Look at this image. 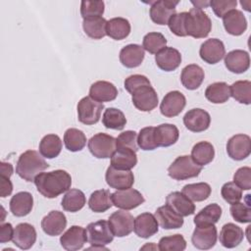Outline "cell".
I'll return each mask as SVG.
<instances>
[{
  "instance_id": "obj_1",
  "label": "cell",
  "mask_w": 251,
  "mask_h": 251,
  "mask_svg": "<svg viewBox=\"0 0 251 251\" xmlns=\"http://www.w3.org/2000/svg\"><path fill=\"white\" fill-rule=\"evenodd\" d=\"M33 182L37 191L42 196L52 199L71 188L72 177L71 175L64 170H55L38 174Z\"/></svg>"
},
{
  "instance_id": "obj_2",
  "label": "cell",
  "mask_w": 251,
  "mask_h": 251,
  "mask_svg": "<svg viewBox=\"0 0 251 251\" xmlns=\"http://www.w3.org/2000/svg\"><path fill=\"white\" fill-rule=\"evenodd\" d=\"M49 165L43 159V156L35 150H27L20 155L17 166V175L25 181H33L35 176L48 169Z\"/></svg>"
},
{
  "instance_id": "obj_3",
  "label": "cell",
  "mask_w": 251,
  "mask_h": 251,
  "mask_svg": "<svg viewBox=\"0 0 251 251\" xmlns=\"http://www.w3.org/2000/svg\"><path fill=\"white\" fill-rule=\"evenodd\" d=\"M184 25L187 35L194 38H204L212 29V21L203 10L191 8L189 12H186Z\"/></svg>"
},
{
  "instance_id": "obj_4",
  "label": "cell",
  "mask_w": 251,
  "mask_h": 251,
  "mask_svg": "<svg viewBox=\"0 0 251 251\" xmlns=\"http://www.w3.org/2000/svg\"><path fill=\"white\" fill-rule=\"evenodd\" d=\"M85 230L87 241L92 245L88 249H106L104 246L111 243L114 239L109 223L105 220L90 223Z\"/></svg>"
},
{
  "instance_id": "obj_5",
  "label": "cell",
  "mask_w": 251,
  "mask_h": 251,
  "mask_svg": "<svg viewBox=\"0 0 251 251\" xmlns=\"http://www.w3.org/2000/svg\"><path fill=\"white\" fill-rule=\"evenodd\" d=\"M202 167L197 165L188 155L177 157L168 168V175L176 180H184L198 176Z\"/></svg>"
},
{
  "instance_id": "obj_6",
  "label": "cell",
  "mask_w": 251,
  "mask_h": 251,
  "mask_svg": "<svg viewBox=\"0 0 251 251\" xmlns=\"http://www.w3.org/2000/svg\"><path fill=\"white\" fill-rule=\"evenodd\" d=\"M76 109L78 121L84 125L91 126L99 122L104 104L93 100L90 96H85L79 100Z\"/></svg>"
},
{
  "instance_id": "obj_7",
  "label": "cell",
  "mask_w": 251,
  "mask_h": 251,
  "mask_svg": "<svg viewBox=\"0 0 251 251\" xmlns=\"http://www.w3.org/2000/svg\"><path fill=\"white\" fill-rule=\"evenodd\" d=\"M90 153L98 159L111 158L116 151V138L107 133L99 132L88 140Z\"/></svg>"
},
{
  "instance_id": "obj_8",
  "label": "cell",
  "mask_w": 251,
  "mask_h": 251,
  "mask_svg": "<svg viewBox=\"0 0 251 251\" xmlns=\"http://www.w3.org/2000/svg\"><path fill=\"white\" fill-rule=\"evenodd\" d=\"M130 94L134 107L139 111L150 112L158 105V95L151 84L141 85L132 90Z\"/></svg>"
},
{
  "instance_id": "obj_9",
  "label": "cell",
  "mask_w": 251,
  "mask_h": 251,
  "mask_svg": "<svg viewBox=\"0 0 251 251\" xmlns=\"http://www.w3.org/2000/svg\"><path fill=\"white\" fill-rule=\"evenodd\" d=\"M108 223L114 236L124 237L133 230L134 218L126 210H119L109 217Z\"/></svg>"
},
{
  "instance_id": "obj_10",
  "label": "cell",
  "mask_w": 251,
  "mask_h": 251,
  "mask_svg": "<svg viewBox=\"0 0 251 251\" xmlns=\"http://www.w3.org/2000/svg\"><path fill=\"white\" fill-rule=\"evenodd\" d=\"M113 205L123 210H132L144 202L143 195L136 189L127 188L117 190L111 195Z\"/></svg>"
},
{
  "instance_id": "obj_11",
  "label": "cell",
  "mask_w": 251,
  "mask_h": 251,
  "mask_svg": "<svg viewBox=\"0 0 251 251\" xmlns=\"http://www.w3.org/2000/svg\"><path fill=\"white\" fill-rule=\"evenodd\" d=\"M178 3L179 1L173 0L153 1L151 3L149 11V15L152 22L160 25H168V22L171 19V17L176 14V5Z\"/></svg>"
},
{
  "instance_id": "obj_12",
  "label": "cell",
  "mask_w": 251,
  "mask_h": 251,
  "mask_svg": "<svg viewBox=\"0 0 251 251\" xmlns=\"http://www.w3.org/2000/svg\"><path fill=\"white\" fill-rule=\"evenodd\" d=\"M227 155L235 161L246 159L251 153V138L247 134L238 133L231 136L226 143Z\"/></svg>"
},
{
  "instance_id": "obj_13",
  "label": "cell",
  "mask_w": 251,
  "mask_h": 251,
  "mask_svg": "<svg viewBox=\"0 0 251 251\" xmlns=\"http://www.w3.org/2000/svg\"><path fill=\"white\" fill-rule=\"evenodd\" d=\"M186 105L185 96L177 90L168 92L160 104L161 114L167 118L179 115Z\"/></svg>"
},
{
  "instance_id": "obj_14",
  "label": "cell",
  "mask_w": 251,
  "mask_h": 251,
  "mask_svg": "<svg viewBox=\"0 0 251 251\" xmlns=\"http://www.w3.org/2000/svg\"><path fill=\"white\" fill-rule=\"evenodd\" d=\"M107 184L117 190L130 188L134 182V176L130 170H119L110 166L105 174Z\"/></svg>"
},
{
  "instance_id": "obj_15",
  "label": "cell",
  "mask_w": 251,
  "mask_h": 251,
  "mask_svg": "<svg viewBox=\"0 0 251 251\" xmlns=\"http://www.w3.org/2000/svg\"><path fill=\"white\" fill-rule=\"evenodd\" d=\"M217 238L218 232L215 225L196 226L191 236V242L197 249L208 250L215 246Z\"/></svg>"
},
{
  "instance_id": "obj_16",
  "label": "cell",
  "mask_w": 251,
  "mask_h": 251,
  "mask_svg": "<svg viewBox=\"0 0 251 251\" xmlns=\"http://www.w3.org/2000/svg\"><path fill=\"white\" fill-rule=\"evenodd\" d=\"M185 127L192 132H201L209 128L211 124L210 114L200 108L189 110L183 116Z\"/></svg>"
},
{
  "instance_id": "obj_17",
  "label": "cell",
  "mask_w": 251,
  "mask_h": 251,
  "mask_svg": "<svg viewBox=\"0 0 251 251\" xmlns=\"http://www.w3.org/2000/svg\"><path fill=\"white\" fill-rule=\"evenodd\" d=\"M199 55L201 59L211 65L219 63L226 55V48L222 40L210 38L201 44Z\"/></svg>"
},
{
  "instance_id": "obj_18",
  "label": "cell",
  "mask_w": 251,
  "mask_h": 251,
  "mask_svg": "<svg viewBox=\"0 0 251 251\" xmlns=\"http://www.w3.org/2000/svg\"><path fill=\"white\" fill-rule=\"evenodd\" d=\"M86 241V230L79 226H72L60 237L61 246L68 251L81 249Z\"/></svg>"
},
{
  "instance_id": "obj_19",
  "label": "cell",
  "mask_w": 251,
  "mask_h": 251,
  "mask_svg": "<svg viewBox=\"0 0 251 251\" xmlns=\"http://www.w3.org/2000/svg\"><path fill=\"white\" fill-rule=\"evenodd\" d=\"M166 205H168L174 212L181 217H187L195 212V205L182 192H171L166 198Z\"/></svg>"
},
{
  "instance_id": "obj_20",
  "label": "cell",
  "mask_w": 251,
  "mask_h": 251,
  "mask_svg": "<svg viewBox=\"0 0 251 251\" xmlns=\"http://www.w3.org/2000/svg\"><path fill=\"white\" fill-rule=\"evenodd\" d=\"M13 243L22 250H27L36 241V230L33 226L27 223L19 224L14 228Z\"/></svg>"
},
{
  "instance_id": "obj_21",
  "label": "cell",
  "mask_w": 251,
  "mask_h": 251,
  "mask_svg": "<svg viewBox=\"0 0 251 251\" xmlns=\"http://www.w3.org/2000/svg\"><path fill=\"white\" fill-rule=\"evenodd\" d=\"M67 226V218L63 212L51 211L41 221L42 230L50 236L60 235Z\"/></svg>"
},
{
  "instance_id": "obj_22",
  "label": "cell",
  "mask_w": 251,
  "mask_h": 251,
  "mask_svg": "<svg viewBox=\"0 0 251 251\" xmlns=\"http://www.w3.org/2000/svg\"><path fill=\"white\" fill-rule=\"evenodd\" d=\"M159 229V224L151 213H142L134 219L133 230L138 237L149 238L156 234Z\"/></svg>"
},
{
  "instance_id": "obj_23",
  "label": "cell",
  "mask_w": 251,
  "mask_h": 251,
  "mask_svg": "<svg viewBox=\"0 0 251 251\" xmlns=\"http://www.w3.org/2000/svg\"><path fill=\"white\" fill-rule=\"evenodd\" d=\"M225 65L231 73L243 74L250 67L249 54L248 52L240 49L232 50L225 55Z\"/></svg>"
},
{
  "instance_id": "obj_24",
  "label": "cell",
  "mask_w": 251,
  "mask_h": 251,
  "mask_svg": "<svg viewBox=\"0 0 251 251\" xmlns=\"http://www.w3.org/2000/svg\"><path fill=\"white\" fill-rule=\"evenodd\" d=\"M155 62L162 71L172 72L180 65L181 55L176 48L165 47L155 55Z\"/></svg>"
},
{
  "instance_id": "obj_25",
  "label": "cell",
  "mask_w": 251,
  "mask_h": 251,
  "mask_svg": "<svg viewBox=\"0 0 251 251\" xmlns=\"http://www.w3.org/2000/svg\"><path fill=\"white\" fill-rule=\"evenodd\" d=\"M224 27L227 33L238 36L247 28V21L243 13L239 10H231L223 17Z\"/></svg>"
},
{
  "instance_id": "obj_26",
  "label": "cell",
  "mask_w": 251,
  "mask_h": 251,
  "mask_svg": "<svg viewBox=\"0 0 251 251\" xmlns=\"http://www.w3.org/2000/svg\"><path fill=\"white\" fill-rule=\"evenodd\" d=\"M89 96L97 102H110L117 98L118 89L110 81L98 80L91 84L89 88Z\"/></svg>"
},
{
  "instance_id": "obj_27",
  "label": "cell",
  "mask_w": 251,
  "mask_h": 251,
  "mask_svg": "<svg viewBox=\"0 0 251 251\" xmlns=\"http://www.w3.org/2000/svg\"><path fill=\"white\" fill-rule=\"evenodd\" d=\"M243 238V229L232 223L224 225L219 235L220 243L226 248H234L238 246L242 242Z\"/></svg>"
},
{
  "instance_id": "obj_28",
  "label": "cell",
  "mask_w": 251,
  "mask_h": 251,
  "mask_svg": "<svg viewBox=\"0 0 251 251\" xmlns=\"http://www.w3.org/2000/svg\"><path fill=\"white\" fill-rule=\"evenodd\" d=\"M204 76V71L200 66L196 64H190L182 69L180 81L186 89L194 90L202 84Z\"/></svg>"
},
{
  "instance_id": "obj_29",
  "label": "cell",
  "mask_w": 251,
  "mask_h": 251,
  "mask_svg": "<svg viewBox=\"0 0 251 251\" xmlns=\"http://www.w3.org/2000/svg\"><path fill=\"white\" fill-rule=\"evenodd\" d=\"M10 211L16 217L28 215L33 207V197L27 191L16 193L10 200Z\"/></svg>"
},
{
  "instance_id": "obj_30",
  "label": "cell",
  "mask_w": 251,
  "mask_h": 251,
  "mask_svg": "<svg viewBox=\"0 0 251 251\" xmlns=\"http://www.w3.org/2000/svg\"><path fill=\"white\" fill-rule=\"evenodd\" d=\"M144 49L138 44H128L120 51V62L126 68H136L144 59Z\"/></svg>"
},
{
  "instance_id": "obj_31",
  "label": "cell",
  "mask_w": 251,
  "mask_h": 251,
  "mask_svg": "<svg viewBox=\"0 0 251 251\" xmlns=\"http://www.w3.org/2000/svg\"><path fill=\"white\" fill-rule=\"evenodd\" d=\"M155 218L158 224L164 229L179 228L183 225V219L181 216L174 212L168 205L159 207L155 212Z\"/></svg>"
},
{
  "instance_id": "obj_32",
  "label": "cell",
  "mask_w": 251,
  "mask_h": 251,
  "mask_svg": "<svg viewBox=\"0 0 251 251\" xmlns=\"http://www.w3.org/2000/svg\"><path fill=\"white\" fill-rule=\"evenodd\" d=\"M154 136L158 147H169L177 141L179 131L175 125L162 124L155 127Z\"/></svg>"
},
{
  "instance_id": "obj_33",
  "label": "cell",
  "mask_w": 251,
  "mask_h": 251,
  "mask_svg": "<svg viewBox=\"0 0 251 251\" xmlns=\"http://www.w3.org/2000/svg\"><path fill=\"white\" fill-rule=\"evenodd\" d=\"M130 33V24L125 18H113L107 21L106 35L115 39L122 40L128 36Z\"/></svg>"
},
{
  "instance_id": "obj_34",
  "label": "cell",
  "mask_w": 251,
  "mask_h": 251,
  "mask_svg": "<svg viewBox=\"0 0 251 251\" xmlns=\"http://www.w3.org/2000/svg\"><path fill=\"white\" fill-rule=\"evenodd\" d=\"M136 164V152L130 149H116L111 157V166L119 170H131Z\"/></svg>"
},
{
  "instance_id": "obj_35",
  "label": "cell",
  "mask_w": 251,
  "mask_h": 251,
  "mask_svg": "<svg viewBox=\"0 0 251 251\" xmlns=\"http://www.w3.org/2000/svg\"><path fill=\"white\" fill-rule=\"evenodd\" d=\"M222 216V208L216 203H212L200 210L194 217V224L196 226L215 225L219 222Z\"/></svg>"
},
{
  "instance_id": "obj_36",
  "label": "cell",
  "mask_w": 251,
  "mask_h": 251,
  "mask_svg": "<svg viewBox=\"0 0 251 251\" xmlns=\"http://www.w3.org/2000/svg\"><path fill=\"white\" fill-rule=\"evenodd\" d=\"M205 97L207 100L214 104L225 103L230 97L229 85L224 81L211 83L205 90Z\"/></svg>"
},
{
  "instance_id": "obj_37",
  "label": "cell",
  "mask_w": 251,
  "mask_h": 251,
  "mask_svg": "<svg viewBox=\"0 0 251 251\" xmlns=\"http://www.w3.org/2000/svg\"><path fill=\"white\" fill-rule=\"evenodd\" d=\"M107 21L103 17H90L83 19L82 28L92 39H101L106 35Z\"/></svg>"
},
{
  "instance_id": "obj_38",
  "label": "cell",
  "mask_w": 251,
  "mask_h": 251,
  "mask_svg": "<svg viewBox=\"0 0 251 251\" xmlns=\"http://www.w3.org/2000/svg\"><path fill=\"white\" fill-rule=\"evenodd\" d=\"M62 146V140L57 134H47L43 136L39 143V153L44 158L53 159L59 156Z\"/></svg>"
},
{
  "instance_id": "obj_39",
  "label": "cell",
  "mask_w": 251,
  "mask_h": 251,
  "mask_svg": "<svg viewBox=\"0 0 251 251\" xmlns=\"http://www.w3.org/2000/svg\"><path fill=\"white\" fill-rule=\"evenodd\" d=\"M214 157H215L214 146L208 141H200L192 147L191 158L197 165L201 167L211 163Z\"/></svg>"
},
{
  "instance_id": "obj_40",
  "label": "cell",
  "mask_w": 251,
  "mask_h": 251,
  "mask_svg": "<svg viewBox=\"0 0 251 251\" xmlns=\"http://www.w3.org/2000/svg\"><path fill=\"white\" fill-rule=\"evenodd\" d=\"M62 207L65 211L75 213L81 210L85 203L86 198L84 193L79 189H69L62 199Z\"/></svg>"
},
{
  "instance_id": "obj_41",
  "label": "cell",
  "mask_w": 251,
  "mask_h": 251,
  "mask_svg": "<svg viewBox=\"0 0 251 251\" xmlns=\"http://www.w3.org/2000/svg\"><path fill=\"white\" fill-rule=\"evenodd\" d=\"M112 193L107 189L95 190L91 193L88 200V207L95 213L106 212L113 206Z\"/></svg>"
},
{
  "instance_id": "obj_42",
  "label": "cell",
  "mask_w": 251,
  "mask_h": 251,
  "mask_svg": "<svg viewBox=\"0 0 251 251\" xmlns=\"http://www.w3.org/2000/svg\"><path fill=\"white\" fill-rule=\"evenodd\" d=\"M64 143L69 151L77 152L84 148L86 144V136L80 129L71 127L64 133Z\"/></svg>"
},
{
  "instance_id": "obj_43",
  "label": "cell",
  "mask_w": 251,
  "mask_h": 251,
  "mask_svg": "<svg viewBox=\"0 0 251 251\" xmlns=\"http://www.w3.org/2000/svg\"><path fill=\"white\" fill-rule=\"evenodd\" d=\"M102 123L107 128L122 130L126 124V119L121 110L117 108H107L103 114Z\"/></svg>"
},
{
  "instance_id": "obj_44",
  "label": "cell",
  "mask_w": 251,
  "mask_h": 251,
  "mask_svg": "<svg viewBox=\"0 0 251 251\" xmlns=\"http://www.w3.org/2000/svg\"><path fill=\"white\" fill-rule=\"evenodd\" d=\"M211 191L212 188L207 182H198L184 185L181 192L185 194L190 200L201 202L210 196Z\"/></svg>"
},
{
  "instance_id": "obj_45",
  "label": "cell",
  "mask_w": 251,
  "mask_h": 251,
  "mask_svg": "<svg viewBox=\"0 0 251 251\" xmlns=\"http://www.w3.org/2000/svg\"><path fill=\"white\" fill-rule=\"evenodd\" d=\"M230 96L237 102L245 105L251 103V82L249 80H237L230 86Z\"/></svg>"
},
{
  "instance_id": "obj_46",
  "label": "cell",
  "mask_w": 251,
  "mask_h": 251,
  "mask_svg": "<svg viewBox=\"0 0 251 251\" xmlns=\"http://www.w3.org/2000/svg\"><path fill=\"white\" fill-rule=\"evenodd\" d=\"M167 39L160 32H149L144 35L142 47L150 54H157L166 47Z\"/></svg>"
},
{
  "instance_id": "obj_47",
  "label": "cell",
  "mask_w": 251,
  "mask_h": 251,
  "mask_svg": "<svg viewBox=\"0 0 251 251\" xmlns=\"http://www.w3.org/2000/svg\"><path fill=\"white\" fill-rule=\"evenodd\" d=\"M186 248V241L181 234L164 236L159 240L158 249L161 251H183Z\"/></svg>"
},
{
  "instance_id": "obj_48",
  "label": "cell",
  "mask_w": 251,
  "mask_h": 251,
  "mask_svg": "<svg viewBox=\"0 0 251 251\" xmlns=\"http://www.w3.org/2000/svg\"><path fill=\"white\" fill-rule=\"evenodd\" d=\"M154 130H155L154 126H146L140 129L137 136L138 147H140L142 150H145V151L154 150L158 147L155 141Z\"/></svg>"
},
{
  "instance_id": "obj_49",
  "label": "cell",
  "mask_w": 251,
  "mask_h": 251,
  "mask_svg": "<svg viewBox=\"0 0 251 251\" xmlns=\"http://www.w3.org/2000/svg\"><path fill=\"white\" fill-rule=\"evenodd\" d=\"M105 10L103 1H81L80 15L83 19L90 17H102Z\"/></svg>"
},
{
  "instance_id": "obj_50",
  "label": "cell",
  "mask_w": 251,
  "mask_h": 251,
  "mask_svg": "<svg viewBox=\"0 0 251 251\" xmlns=\"http://www.w3.org/2000/svg\"><path fill=\"white\" fill-rule=\"evenodd\" d=\"M116 147L117 149H130L136 152L138 150L137 133L134 130L123 131L116 138Z\"/></svg>"
},
{
  "instance_id": "obj_51",
  "label": "cell",
  "mask_w": 251,
  "mask_h": 251,
  "mask_svg": "<svg viewBox=\"0 0 251 251\" xmlns=\"http://www.w3.org/2000/svg\"><path fill=\"white\" fill-rule=\"evenodd\" d=\"M230 215L231 217L238 223L246 224L251 222V209L249 204L236 202L231 204L230 208Z\"/></svg>"
},
{
  "instance_id": "obj_52",
  "label": "cell",
  "mask_w": 251,
  "mask_h": 251,
  "mask_svg": "<svg viewBox=\"0 0 251 251\" xmlns=\"http://www.w3.org/2000/svg\"><path fill=\"white\" fill-rule=\"evenodd\" d=\"M222 197L228 204H234L239 202L242 198V189L238 187L234 182L229 181L225 183L221 189Z\"/></svg>"
},
{
  "instance_id": "obj_53",
  "label": "cell",
  "mask_w": 251,
  "mask_h": 251,
  "mask_svg": "<svg viewBox=\"0 0 251 251\" xmlns=\"http://www.w3.org/2000/svg\"><path fill=\"white\" fill-rule=\"evenodd\" d=\"M185 16L186 12H181L178 14H175L174 16L171 17V19L168 22V25L170 30L176 36H186V31H185V25H184V21H185Z\"/></svg>"
},
{
  "instance_id": "obj_54",
  "label": "cell",
  "mask_w": 251,
  "mask_h": 251,
  "mask_svg": "<svg viewBox=\"0 0 251 251\" xmlns=\"http://www.w3.org/2000/svg\"><path fill=\"white\" fill-rule=\"evenodd\" d=\"M233 182L242 190L251 188V169L249 167L239 168L233 175Z\"/></svg>"
},
{
  "instance_id": "obj_55",
  "label": "cell",
  "mask_w": 251,
  "mask_h": 251,
  "mask_svg": "<svg viewBox=\"0 0 251 251\" xmlns=\"http://www.w3.org/2000/svg\"><path fill=\"white\" fill-rule=\"evenodd\" d=\"M237 5L236 0H212L210 6L213 9L215 15L219 18H223L226 13L234 10Z\"/></svg>"
},
{
  "instance_id": "obj_56",
  "label": "cell",
  "mask_w": 251,
  "mask_h": 251,
  "mask_svg": "<svg viewBox=\"0 0 251 251\" xmlns=\"http://www.w3.org/2000/svg\"><path fill=\"white\" fill-rule=\"evenodd\" d=\"M144 84H151V82L145 75H129L126 78V80L124 82L125 88L128 93H131L132 90H134L135 88H137L141 85H144Z\"/></svg>"
},
{
  "instance_id": "obj_57",
  "label": "cell",
  "mask_w": 251,
  "mask_h": 251,
  "mask_svg": "<svg viewBox=\"0 0 251 251\" xmlns=\"http://www.w3.org/2000/svg\"><path fill=\"white\" fill-rule=\"evenodd\" d=\"M14 228L10 223L1 224L0 226V242L5 243L13 239Z\"/></svg>"
},
{
  "instance_id": "obj_58",
  "label": "cell",
  "mask_w": 251,
  "mask_h": 251,
  "mask_svg": "<svg viewBox=\"0 0 251 251\" xmlns=\"http://www.w3.org/2000/svg\"><path fill=\"white\" fill-rule=\"evenodd\" d=\"M13 191V184L10 178L1 176V197L9 196Z\"/></svg>"
},
{
  "instance_id": "obj_59",
  "label": "cell",
  "mask_w": 251,
  "mask_h": 251,
  "mask_svg": "<svg viewBox=\"0 0 251 251\" xmlns=\"http://www.w3.org/2000/svg\"><path fill=\"white\" fill-rule=\"evenodd\" d=\"M13 166L10 163H6V162H1L0 165V172H1V176L10 178V176L13 175Z\"/></svg>"
},
{
  "instance_id": "obj_60",
  "label": "cell",
  "mask_w": 251,
  "mask_h": 251,
  "mask_svg": "<svg viewBox=\"0 0 251 251\" xmlns=\"http://www.w3.org/2000/svg\"><path fill=\"white\" fill-rule=\"evenodd\" d=\"M191 4L194 5V8H197V9H201L202 8H207L209 5H210V1H203V0H200V1H191Z\"/></svg>"
}]
</instances>
